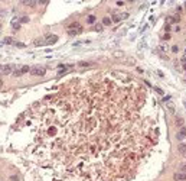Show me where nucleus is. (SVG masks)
Here are the masks:
<instances>
[{"mask_svg":"<svg viewBox=\"0 0 186 181\" xmlns=\"http://www.w3.org/2000/svg\"><path fill=\"white\" fill-rule=\"evenodd\" d=\"M178 49H179L178 46H173V48H172V51H173V52H178Z\"/></svg>","mask_w":186,"mask_h":181,"instance_id":"24","label":"nucleus"},{"mask_svg":"<svg viewBox=\"0 0 186 181\" xmlns=\"http://www.w3.org/2000/svg\"><path fill=\"white\" fill-rule=\"evenodd\" d=\"M28 20H29L28 18H22V19H20V22H22V23H25V22H28Z\"/></svg>","mask_w":186,"mask_h":181,"instance_id":"22","label":"nucleus"},{"mask_svg":"<svg viewBox=\"0 0 186 181\" xmlns=\"http://www.w3.org/2000/svg\"><path fill=\"white\" fill-rule=\"evenodd\" d=\"M120 19H121V16H117V14H113V18H111L113 22H120Z\"/></svg>","mask_w":186,"mask_h":181,"instance_id":"15","label":"nucleus"},{"mask_svg":"<svg viewBox=\"0 0 186 181\" xmlns=\"http://www.w3.org/2000/svg\"><path fill=\"white\" fill-rule=\"evenodd\" d=\"M23 4H28V6H35V2H28V0H23Z\"/></svg>","mask_w":186,"mask_h":181,"instance_id":"17","label":"nucleus"},{"mask_svg":"<svg viewBox=\"0 0 186 181\" xmlns=\"http://www.w3.org/2000/svg\"><path fill=\"white\" fill-rule=\"evenodd\" d=\"M28 71H30V68H29L28 65H25V67H22L20 70H17V71H14L13 74L16 77H19V76H22V74H25V72H28Z\"/></svg>","mask_w":186,"mask_h":181,"instance_id":"6","label":"nucleus"},{"mask_svg":"<svg viewBox=\"0 0 186 181\" xmlns=\"http://www.w3.org/2000/svg\"><path fill=\"white\" fill-rule=\"evenodd\" d=\"M0 28H1V25H0Z\"/></svg>","mask_w":186,"mask_h":181,"instance_id":"27","label":"nucleus"},{"mask_svg":"<svg viewBox=\"0 0 186 181\" xmlns=\"http://www.w3.org/2000/svg\"><path fill=\"white\" fill-rule=\"evenodd\" d=\"M0 68H3V67H1V65H0Z\"/></svg>","mask_w":186,"mask_h":181,"instance_id":"26","label":"nucleus"},{"mask_svg":"<svg viewBox=\"0 0 186 181\" xmlns=\"http://www.w3.org/2000/svg\"><path fill=\"white\" fill-rule=\"evenodd\" d=\"M45 72H46L45 67H35L30 70V74H33V76H45Z\"/></svg>","mask_w":186,"mask_h":181,"instance_id":"2","label":"nucleus"},{"mask_svg":"<svg viewBox=\"0 0 186 181\" xmlns=\"http://www.w3.org/2000/svg\"><path fill=\"white\" fill-rule=\"evenodd\" d=\"M71 29H81V25L78 22H74V23H71L68 26V30H71Z\"/></svg>","mask_w":186,"mask_h":181,"instance_id":"11","label":"nucleus"},{"mask_svg":"<svg viewBox=\"0 0 186 181\" xmlns=\"http://www.w3.org/2000/svg\"><path fill=\"white\" fill-rule=\"evenodd\" d=\"M175 125L178 126V128H183V125H185V120L182 118H176L175 119Z\"/></svg>","mask_w":186,"mask_h":181,"instance_id":"9","label":"nucleus"},{"mask_svg":"<svg viewBox=\"0 0 186 181\" xmlns=\"http://www.w3.org/2000/svg\"><path fill=\"white\" fill-rule=\"evenodd\" d=\"M173 178H175V181H186V172H182V171L175 172Z\"/></svg>","mask_w":186,"mask_h":181,"instance_id":"4","label":"nucleus"},{"mask_svg":"<svg viewBox=\"0 0 186 181\" xmlns=\"http://www.w3.org/2000/svg\"><path fill=\"white\" fill-rule=\"evenodd\" d=\"M95 30H97V32H101V30H103V23H98V25H95Z\"/></svg>","mask_w":186,"mask_h":181,"instance_id":"16","label":"nucleus"},{"mask_svg":"<svg viewBox=\"0 0 186 181\" xmlns=\"http://www.w3.org/2000/svg\"><path fill=\"white\" fill-rule=\"evenodd\" d=\"M45 42H46V45H54L58 42V36L56 35H46L45 36Z\"/></svg>","mask_w":186,"mask_h":181,"instance_id":"3","label":"nucleus"},{"mask_svg":"<svg viewBox=\"0 0 186 181\" xmlns=\"http://www.w3.org/2000/svg\"><path fill=\"white\" fill-rule=\"evenodd\" d=\"M88 23H92V22H95V16H88Z\"/></svg>","mask_w":186,"mask_h":181,"instance_id":"18","label":"nucleus"},{"mask_svg":"<svg viewBox=\"0 0 186 181\" xmlns=\"http://www.w3.org/2000/svg\"><path fill=\"white\" fill-rule=\"evenodd\" d=\"M82 32V28L81 29H71V30H68V35L69 36H76V35H79Z\"/></svg>","mask_w":186,"mask_h":181,"instance_id":"8","label":"nucleus"},{"mask_svg":"<svg viewBox=\"0 0 186 181\" xmlns=\"http://www.w3.org/2000/svg\"><path fill=\"white\" fill-rule=\"evenodd\" d=\"M14 70V65H12V64H7V65H4L3 68H1V72L3 74H12Z\"/></svg>","mask_w":186,"mask_h":181,"instance_id":"5","label":"nucleus"},{"mask_svg":"<svg viewBox=\"0 0 186 181\" xmlns=\"http://www.w3.org/2000/svg\"><path fill=\"white\" fill-rule=\"evenodd\" d=\"M78 65H79L81 68H88V67H92L94 64H92V62H85V61H81V62L78 64Z\"/></svg>","mask_w":186,"mask_h":181,"instance_id":"12","label":"nucleus"},{"mask_svg":"<svg viewBox=\"0 0 186 181\" xmlns=\"http://www.w3.org/2000/svg\"><path fill=\"white\" fill-rule=\"evenodd\" d=\"M35 46H42V45H46V42H45V39H36V41L33 42Z\"/></svg>","mask_w":186,"mask_h":181,"instance_id":"13","label":"nucleus"},{"mask_svg":"<svg viewBox=\"0 0 186 181\" xmlns=\"http://www.w3.org/2000/svg\"><path fill=\"white\" fill-rule=\"evenodd\" d=\"M185 136H186V128L183 126V128H180V129H179V132H178V135H176V138H178L179 140H182Z\"/></svg>","mask_w":186,"mask_h":181,"instance_id":"7","label":"nucleus"},{"mask_svg":"<svg viewBox=\"0 0 186 181\" xmlns=\"http://www.w3.org/2000/svg\"><path fill=\"white\" fill-rule=\"evenodd\" d=\"M180 170L182 172H186V164H180Z\"/></svg>","mask_w":186,"mask_h":181,"instance_id":"20","label":"nucleus"},{"mask_svg":"<svg viewBox=\"0 0 186 181\" xmlns=\"http://www.w3.org/2000/svg\"><path fill=\"white\" fill-rule=\"evenodd\" d=\"M12 181H19V178H17L16 175H12Z\"/></svg>","mask_w":186,"mask_h":181,"instance_id":"23","label":"nucleus"},{"mask_svg":"<svg viewBox=\"0 0 186 181\" xmlns=\"http://www.w3.org/2000/svg\"><path fill=\"white\" fill-rule=\"evenodd\" d=\"M4 44H13V39H12V38H6V39H4Z\"/></svg>","mask_w":186,"mask_h":181,"instance_id":"19","label":"nucleus"},{"mask_svg":"<svg viewBox=\"0 0 186 181\" xmlns=\"http://www.w3.org/2000/svg\"><path fill=\"white\" fill-rule=\"evenodd\" d=\"M182 62H183V67H185V70H186V56H183V60H182Z\"/></svg>","mask_w":186,"mask_h":181,"instance_id":"21","label":"nucleus"},{"mask_svg":"<svg viewBox=\"0 0 186 181\" xmlns=\"http://www.w3.org/2000/svg\"><path fill=\"white\" fill-rule=\"evenodd\" d=\"M1 84H3V81H1V78H0V86H1Z\"/></svg>","mask_w":186,"mask_h":181,"instance_id":"25","label":"nucleus"},{"mask_svg":"<svg viewBox=\"0 0 186 181\" xmlns=\"http://www.w3.org/2000/svg\"><path fill=\"white\" fill-rule=\"evenodd\" d=\"M147 91L105 74L75 78L33 106L32 156L54 181H124L147 161L157 126Z\"/></svg>","mask_w":186,"mask_h":181,"instance_id":"1","label":"nucleus"},{"mask_svg":"<svg viewBox=\"0 0 186 181\" xmlns=\"http://www.w3.org/2000/svg\"><path fill=\"white\" fill-rule=\"evenodd\" d=\"M111 22H113V20H111L110 18H104V19H103V26H110Z\"/></svg>","mask_w":186,"mask_h":181,"instance_id":"14","label":"nucleus"},{"mask_svg":"<svg viewBox=\"0 0 186 181\" xmlns=\"http://www.w3.org/2000/svg\"><path fill=\"white\" fill-rule=\"evenodd\" d=\"M178 149H179V152L182 154V155H186V144H180V145L178 146Z\"/></svg>","mask_w":186,"mask_h":181,"instance_id":"10","label":"nucleus"}]
</instances>
